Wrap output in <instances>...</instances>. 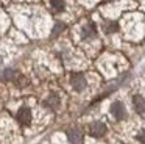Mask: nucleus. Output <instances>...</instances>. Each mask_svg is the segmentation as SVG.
I'll return each mask as SVG.
<instances>
[{"label": "nucleus", "instance_id": "nucleus-3", "mask_svg": "<svg viewBox=\"0 0 145 144\" xmlns=\"http://www.w3.org/2000/svg\"><path fill=\"white\" fill-rule=\"evenodd\" d=\"M111 113H112V116L116 119H123L125 118V106H123V103L122 102H119V100H117V102H114L112 103V106H111Z\"/></svg>", "mask_w": 145, "mask_h": 144}, {"label": "nucleus", "instance_id": "nucleus-2", "mask_svg": "<svg viewBox=\"0 0 145 144\" xmlns=\"http://www.w3.org/2000/svg\"><path fill=\"white\" fill-rule=\"evenodd\" d=\"M70 83H72L73 89H76V91H83L86 86H88V81H86V78L83 77L81 74L72 75V80H70Z\"/></svg>", "mask_w": 145, "mask_h": 144}, {"label": "nucleus", "instance_id": "nucleus-5", "mask_svg": "<svg viewBox=\"0 0 145 144\" xmlns=\"http://www.w3.org/2000/svg\"><path fill=\"white\" fill-rule=\"evenodd\" d=\"M67 138H69V141L72 144H80L83 139V135L78 128H70V130L67 131Z\"/></svg>", "mask_w": 145, "mask_h": 144}, {"label": "nucleus", "instance_id": "nucleus-8", "mask_svg": "<svg viewBox=\"0 0 145 144\" xmlns=\"http://www.w3.org/2000/svg\"><path fill=\"white\" fill-rule=\"evenodd\" d=\"M52 6L55 11H63L64 9V0H52Z\"/></svg>", "mask_w": 145, "mask_h": 144}, {"label": "nucleus", "instance_id": "nucleus-4", "mask_svg": "<svg viewBox=\"0 0 145 144\" xmlns=\"http://www.w3.org/2000/svg\"><path fill=\"white\" fill-rule=\"evenodd\" d=\"M17 119H19V122L22 125H28L30 121H31V111H30V108H27V106L20 108L19 113H17Z\"/></svg>", "mask_w": 145, "mask_h": 144}, {"label": "nucleus", "instance_id": "nucleus-1", "mask_svg": "<svg viewBox=\"0 0 145 144\" xmlns=\"http://www.w3.org/2000/svg\"><path fill=\"white\" fill-rule=\"evenodd\" d=\"M89 133L95 138L103 136V135L106 133V125H105L103 122H94V124H91V127H89Z\"/></svg>", "mask_w": 145, "mask_h": 144}, {"label": "nucleus", "instance_id": "nucleus-6", "mask_svg": "<svg viewBox=\"0 0 145 144\" xmlns=\"http://www.w3.org/2000/svg\"><path fill=\"white\" fill-rule=\"evenodd\" d=\"M133 102H134V108L137 110V113L142 116V114H144V99H142L140 96H134Z\"/></svg>", "mask_w": 145, "mask_h": 144}, {"label": "nucleus", "instance_id": "nucleus-7", "mask_svg": "<svg viewBox=\"0 0 145 144\" xmlns=\"http://www.w3.org/2000/svg\"><path fill=\"white\" fill-rule=\"evenodd\" d=\"M47 105H48V106H53V108H55V106L59 105V99H58V96L52 94V96L47 99Z\"/></svg>", "mask_w": 145, "mask_h": 144}, {"label": "nucleus", "instance_id": "nucleus-9", "mask_svg": "<svg viewBox=\"0 0 145 144\" xmlns=\"http://www.w3.org/2000/svg\"><path fill=\"white\" fill-rule=\"evenodd\" d=\"M94 33H95V30H94V27H92V25H88V27H84V38L92 36Z\"/></svg>", "mask_w": 145, "mask_h": 144}]
</instances>
